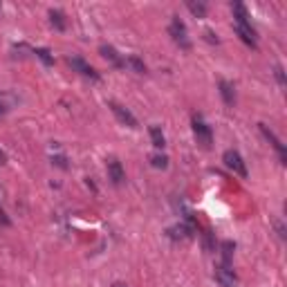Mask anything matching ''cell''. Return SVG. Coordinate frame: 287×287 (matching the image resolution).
Listing matches in <instances>:
<instances>
[{
  "label": "cell",
  "mask_w": 287,
  "mask_h": 287,
  "mask_svg": "<svg viewBox=\"0 0 287 287\" xmlns=\"http://www.w3.org/2000/svg\"><path fill=\"white\" fill-rule=\"evenodd\" d=\"M274 229H276L278 238H283V240H285V236H287V229H285V224H283L281 220H274Z\"/></svg>",
  "instance_id": "7402d4cb"
},
{
  "label": "cell",
  "mask_w": 287,
  "mask_h": 287,
  "mask_svg": "<svg viewBox=\"0 0 287 287\" xmlns=\"http://www.w3.org/2000/svg\"><path fill=\"white\" fill-rule=\"evenodd\" d=\"M186 7L191 9V13H193L195 18H204V16H206V4H204V2H193V0H188Z\"/></svg>",
  "instance_id": "e0dca14e"
},
{
  "label": "cell",
  "mask_w": 287,
  "mask_h": 287,
  "mask_svg": "<svg viewBox=\"0 0 287 287\" xmlns=\"http://www.w3.org/2000/svg\"><path fill=\"white\" fill-rule=\"evenodd\" d=\"M233 249H236V245H233L231 240H224L222 245H220V251H222V265H227V267H231Z\"/></svg>",
  "instance_id": "5bb4252c"
},
{
  "label": "cell",
  "mask_w": 287,
  "mask_h": 287,
  "mask_svg": "<svg viewBox=\"0 0 287 287\" xmlns=\"http://www.w3.org/2000/svg\"><path fill=\"white\" fill-rule=\"evenodd\" d=\"M150 164L155 166V168H166V166H168V157H166V155H152Z\"/></svg>",
  "instance_id": "d6986e66"
},
{
  "label": "cell",
  "mask_w": 287,
  "mask_h": 287,
  "mask_svg": "<svg viewBox=\"0 0 287 287\" xmlns=\"http://www.w3.org/2000/svg\"><path fill=\"white\" fill-rule=\"evenodd\" d=\"M274 76H276L278 85L285 88V70H283V65H274Z\"/></svg>",
  "instance_id": "44dd1931"
},
{
  "label": "cell",
  "mask_w": 287,
  "mask_h": 287,
  "mask_svg": "<svg viewBox=\"0 0 287 287\" xmlns=\"http://www.w3.org/2000/svg\"><path fill=\"white\" fill-rule=\"evenodd\" d=\"M108 106H110V110L115 112V117H117V119H119L124 126H128V128H137V119H135V115L128 110V108L119 106L117 101H110Z\"/></svg>",
  "instance_id": "8992f818"
},
{
  "label": "cell",
  "mask_w": 287,
  "mask_h": 287,
  "mask_svg": "<svg viewBox=\"0 0 287 287\" xmlns=\"http://www.w3.org/2000/svg\"><path fill=\"white\" fill-rule=\"evenodd\" d=\"M215 281L222 287H236V283H238L233 269L227 267V265H218V267H215Z\"/></svg>",
  "instance_id": "ba28073f"
},
{
  "label": "cell",
  "mask_w": 287,
  "mask_h": 287,
  "mask_svg": "<svg viewBox=\"0 0 287 287\" xmlns=\"http://www.w3.org/2000/svg\"><path fill=\"white\" fill-rule=\"evenodd\" d=\"M258 126H260V133L265 135V139H267V142L274 146V150L278 152V157H281V164H287V150H285V144H283L281 139H278L276 135H274L272 130H269L265 124H258Z\"/></svg>",
  "instance_id": "5b68a950"
},
{
  "label": "cell",
  "mask_w": 287,
  "mask_h": 287,
  "mask_svg": "<svg viewBox=\"0 0 287 287\" xmlns=\"http://www.w3.org/2000/svg\"><path fill=\"white\" fill-rule=\"evenodd\" d=\"M204 249H206V251L213 249V233H211L209 229L204 231Z\"/></svg>",
  "instance_id": "603a6c76"
},
{
  "label": "cell",
  "mask_w": 287,
  "mask_h": 287,
  "mask_svg": "<svg viewBox=\"0 0 287 287\" xmlns=\"http://www.w3.org/2000/svg\"><path fill=\"white\" fill-rule=\"evenodd\" d=\"M124 63H126V65H128V67H133V70L137 72V74H146V72H148L146 63H144L139 56H135V54H133V56H128V58H126Z\"/></svg>",
  "instance_id": "9a60e30c"
},
{
  "label": "cell",
  "mask_w": 287,
  "mask_h": 287,
  "mask_svg": "<svg viewBox=\"0 0 287 287\" xmlns=\"http://www.w3.org/2000/svg\"><path fill=\"white\" fill-rule=\"evenodd\" d=\"M112 287H126V285H124V283H115V285H112Z\"/></svg>",
  "instance_id": "83f0119b"
},
{
  "label": "cell",
  "mask_w": 287,
  "mask_h": 287,
  "mask_svg": "<svg viewBox=\"0 0 287 287\" xmlns=\"http://www.w3.org/2000/svg\"><path fill=\"white\" fill-rule=\"evenodd\" d=\"M150 139H152V146L155 148L166 146V137H164V133H161L159 126H150Z\"/></svg>",
  "instance_id": "2e32d148"
},
{
  "label": "cell",
  "mask_w": 287,
  "mask_h": 287,
  "mask_svg": "<svg viewBox=\"0 0 287 287\" xmlns=\"http://www.w3.org/2000/svg\"><path fill=\"white\" fill-rule=\"evenodd\" d=\"M0 224H2V227H9V224H11V220L7 218V213H4L2 209H0Z\"/></svg>",
  "instance_id": "cb8c5ba5"
},
{
  "label": "cell",
  "mask_w": 287,
  "mask_h": 287,
  "mask_svg": "<svg viewBox=\"0 0 287 287\" xmlns=\"http://www.w3.org/2000/svg\"><path fill=\"white\" fill-rule=\"evenodd\" d=\"M168 34H170V38H173L182 49H191V38H188V29H186V25H184V22L179 20L177 16H173V20H170Z\"/></svg>",
  "instance_id": "6da1fadb"
},
{
  "label": "cell",
  "mask_w": 287,
  "mask_h": 287,
  "mask_svg": "<svg viewBox=\"0 0 287 287\" xmlns=\"http://www.w3.org/2000/svg\"><path fill=\"white\" fill-rule=\"evenodd\" d=\"M99 52H101V56L108 58V61H110L115 67H124V65H126L124 58H121L119 54H117V49L112 47V45H101V47H99Z\"/></svg>",
  "instance_id": "7c38bea8"
},
{
  "label": "cell",
  "mask_w": 287,
  "mask_h": 287,
  "mask_svg": "<svg viewBox=\"0 0 287 287\" xmlns=\"http://www.w3.org/2000/svg\"><path fill=\"white\" fill-rule=\"evenodd\" d=\"M233 27H236V34L240 36L242 43H247L249 47H256V31L251 22H233Z\"/></svg>",
  "instance_id": "9c48e42d"
},
{
  "label": "cell",
  "mask_w": 287,
  "mask_h": 287,
  "mask_svg": "<svg viewBox=\"0 0 287 287\" xmlns=\"http://www.w3.org/2000/svg\"><path fill=\"white\" fill-rule=\"evenodd\" d=\"M218 88H220V97H222V101L227 103V106H233V103H236V88H233V83H229V81H220Z\"/></svg>",
  "instance_id": "8fae6325"
},
{
  "label": "cell",
  "mask_w": 287,
  "mask_h": 287,
  "mask_svg": "<svg viewBox=\"0 0 287 287\" xmlns=\"http://www.w3.org/2000/svg\"><path fill=\"white\" fill-rule=\"evenodd\" d=\"M222 159H224V164H227L236 175H240V177H247V164H245V159L240 157V152H238V150H233V148L224 150Z\"/></svg>",
  "instance_id": "3957f363"
},
{
  "label": "cell",
  "mask_w": 287,
  "mask_h": 287,
  "mask_svg": "<svg viewBox=\"0 0 287 287\" xmlns=\"http://www.w3.org/2000/svg\"><path fill=\"white\" fill-rule=\"evenodd\" d=\"M193 133H195V137H197V144H202L204 148H211L213 133H211L209 124H206L202 117H193Z\"/></svg>",
  "instance_id": "7a4b0ae2"
},
{
  "label": "cell",
  "mask_w": 287,
  "mask_h": 287,
  "mask_svg": "<svg viewBox=\"0 0 287 287\" xmlns=\"http://www.w3.org/2000/svg\"><path fill=\"white\" fill-rule=\"evenodd\" d=\"M34 54L40 58V61L45 63V65H54V56H52V52H49V49H45V47H36V49H34Z\"/></svg>",
  "instance_id": "ac0fdd59"
},
{
  "label": "cell",
  "mask_w": 287,
  "mask_h": 287,
  "mask_svg": "<svg viewBox=\"0 0 287 287\" xmlns=\"http://www.w3.org/2000/svg\"><path fill=\"white\" fill-rule=\"evenodd\" d=\"M52 164H56L58 168H67V157L63 152H52Z\"/></svg>",
  "instance_id": "ffe728a7"
},
{
  "label": "cell",
  "mask_w": 287,
  "mask_h": 287,
  "mask_svg": "<svg viewBox=\"0 0 287 287\" xmlns=\"http://www.w3.org/2000/svg\"><path fill=\"white\" fill-rule=\"evenodd\" d=\"M7 164V155H4V150H0V166Z\"/></svg>",
  "instance_id": "484cf974"
},
{
  "label": "cell",
  "mask_w": 287,
  "mask_h": 287,
  "mask_svg": "<svg viewBox=\"0 0 287 287\" xmlns=\"http://www.w3.org/2000/svg\"><path fill=\"white\" fill-rule=\"evenodd\" d=\"M108 177H110V182L115 184V186H121L126 179V170L124 166H121L119 159H115V157H110L108 159Z\"/></svg>",
  "instance_id": "52a82bcc"
},
{
  "label": "cell",
  "mask_w": 287,
  "mask_h": 287,
  "mask_svg": "<svg viewBox=\"0 0 287 287\" xmlns=\"http://www.w3.org/2000/svg\"><path fill=\"white\" fill-rule=\"evenodd\" d=\"M49 22L56 27L58 31H63L67 27V20H65V13L61 9H49Z\"/></svg>",
  "instance_id": "4fadbf2b"
},
{
  "label": "cell",
  "mask_w": 287,
  "mask_h": 287,
  "mask_svg": "<svg viewBox=\"0 0 287 287\" xmlns=\"http://www.w3.org/2000/svg\"><path fill=\"white\" fill-rule=\"evenodd\" d=\"M67 63H70V67H72V70H74V72H79L81 76H88V79H92V81H99V72L94 70V67L90 65L88 61H83V58H81V56H72Z\"/></svg>",
  "instance_id": "277c9868"
},
{
  "label": "cell",
  "mask_w": 287,
  "mask_h": 287,
  "mask_svg": "<svg viewBox=\"0 0 287 287\" xmlns=\"http://www.w3.org/2000/svg\"><path fill=\"white\" fill-rule=\"evenodd\" d=\"M4 112H7V106H4V103H2V99H0V117H2Z\"/></svg>",
  "instance_id": "4316f807"
},
{
  "label": "cell",
  "mask_w": 287,
  "mask_h": 287,
  "mask_svg": "<svg viewBox=\"0 0 287 287\" xmlns=\"http://www.w3.org/2000/svg\"><path fill=\"white\" fill-rule=\"evenodd\" d=\"M204 36H206V40H211V43H218V38H215V36H213V31H209V29H206V31H204Z\"/></svg>",
  "instance_id": "d4e9b609"
},
{
  "label": "cell",
  "mask_w": 287,
  "mask_h": 287,
  "mask_svg": "<svg viewBox=\"0 0 287 287\" xmlns=\"http://www.w3.org/2000/svg\"><path fill=\"white\" fill-rule=\"evenodd\" d=\"M166 236H168L170 240H186V238L193 236V227H188V224H184V222L173 224V227L166 229Z\"/></svg>",
  "instance_id": "30bf717a"
}]
</instances>
